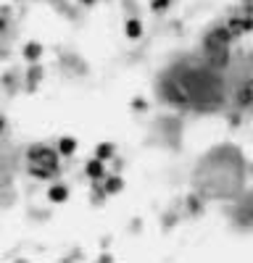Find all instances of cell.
<instances>
[{
	"instance_id": "7a4b0ae2",
	"label": "cell",
	"mask_w": 253,
	"mask_h": 263,
	"mask_svg": "<svg viewBox=\"0 0 253 263\" xmlns=\"http://www.w3.org/2000/svg\"><path fill=\"white\" fill-rule=\"evenodd\" d=\"M63 195H66V192H63L61 187H58V190H50V197H56V200H63Z\"/></svg>"
},
{
	"instance_id": "6da1fadb",
	"label": "cell",
	"mask_w": 253,
	"mask_h": 263,
	"mask_svg": "<svg viewBox=\"0 0 253 263\" xmlns=\"http://www.w3.org/2000/svg\"><path fill=\"white\" fill-rule=\"evenodd\" d=\"M140 32H142L140 21H129V24H127V35H129V37H140Z\"/></svg>"
}]
</instances>
